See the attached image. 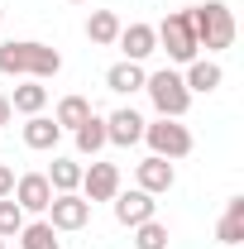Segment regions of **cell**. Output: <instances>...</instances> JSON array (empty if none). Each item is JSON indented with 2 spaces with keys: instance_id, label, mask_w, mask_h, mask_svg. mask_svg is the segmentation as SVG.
Segmentation results:
<instances>
[{
  "instance_id": "cell-5",
  "label": "cell",
  "mask_w": 244,
  "mask_h": 249,
  "mask_svg": "<svg viewBox=\"0 0 244 249\" xmlns=\"http://www.w3.org/2000/svg\"><path fill=\"white\" fill-rule=\"evenodd\" d=\"M153 34H158V48H163L173 62H192L196 53H201V48H196V34H192V19H187V10L168 15Z\"/></svg>"
},
{
  "instance_id": "cell-3",
  "label": "cell",
  "mask_w": 244,
  "mask_h": 249,
  "mask_svg": "<svg viewBox=\"0 0 244 249\" xmlns=\"http://www.w3.org/2000/svg\"><path fill=\"white\" fill-rule=\"evenodd\" d=\"M144 91H149L153 110H158L163 120H182L187 106H192V91H187L182 72H173V67H163V72H149V77H144Z\"/></svg>"
},
{
  "instance_id": "cell-28",
  "label": "cell",
  "mask_w": 244,
  "mask_h": 249,
  "mask_svg": "<svg viewBox=\"0 0 244 249\" xmlns=\"http://www.w3.org/2000/svg\"><path fill=\"white\" fill-rule=\"evenodd\" d=\"M0 249H5V240H0Z\"/></svg>"
},
{
  "instance_id": "cell-27",
  "label": "cell",
  "mask_w": 244,
  "mask_h": 249,
  "mask_svg": "<svg viewBox=\"0 0 244 249\" xmlns=\"http://www.w3.org/2000/svg\"><path fill=\"white\" fill-rule=\"evenodd\" d=\"M0 19H5V10H0Z\"/></svg>"
},
{
  "instance_id": "cell-15",
  "label": "cell",
  "mask_w": 244,
  "mask_h": 249,
  "mask_svg": "<svg viewBox=\"0 0 244 249\" xmlns=\"http://www.w3.org/2000/svg\"><path fill=\"white\" fill-rule=\"evenodd\" d=\"M120 15L115 10H91V19H87V38H91L96 48H110L115 38H120Z\"/></svg>"
},
{
  "instance_id": "cell-19",
  "label": "cell",
  "mask_w": 244,
  "mask_h": 249,
  "mask_svg": "<svg viewBox=\"0 0 244 249\" xmlns=\"http://www.w3.org/2000/svg\"><path fill=\"white\" fill-rule=\"evenodd\" d=\"M43 106H48V87H38V82H19L10 96V110H19V115H38Z\"/></svg>"
},
{
  "instance_id": "cell-29",
  "label": "cell",
  "mask_w": 244,
  "mask_h": 249,
  "mask_svg": "<svg viewBox=\"0 0 244 249\" xmlns=\"http://www.w3.org/2000/svg\"><path fill=\"white\" fill-rule=\"evenodd\" d=\"M72 5H77V0H72Z\"/></svg>"
},
{
  "instance_id": "cell-11",
  "label": "cell",
  "mask_w": 244,
  "mask_h": 249,
  "mask_svg": "<svg viewBox=\"0 0 244 249\" xmlns=\"http://www.w3.org/2000/svg\"><path fill=\"white\" fill-rule=\"evenodd\" d=\"M15 201H19V211L29 216V211H48V201H53V187H48V178L43 173H24L19 182H15V192H10Z\"/></svg>"
},
{
  "instance_id": "cell-24",
  "label": "cell",
  "mask_w": 244,
  "mask_h": 249,
  "mask_svg": "<svg viewBox=\"0 0 244 249\" xmlns=\"http://www.w3.org/2000/svg\"><path fill=\"white\" fill-rule=\"evenodd\" d=\"M24 230V211H19V201L15 196H0V240H15Z\"/></svg>"
},
{
  "instance_id": "cell-14",
  "label": "cell",
  "mask_w": 244,
  "mask_h": 249,
  "mask_svg": "<svg viewBox=\"0 0 244 249\" xmlns=\"http://www.w3.org/2000/svg\"><path fill=\"white\" fill-rule=\"evenodd\" d=\"M144 62H115L110 72H105V87L110 91H120V96H134V91H144Z\"/></svg>"
},
{
  "instance_id": "cell-13",
  "label": "cell",
  "mask_w": 244,
  "mask_h": 249,
  "mask_svg": "<svg viewBox=\"0 0 244 249\" xmlns=\"http://www.w3.org/2000/svg\"><path fill=\"white\" fill-rule=\"evenodd\" d=\"M182 82H187V91L211 96L215 87L225 82V72H220V62H211V58H192V62H187V72H182Z\"/></svg>"
},
{
  "instance_id": "cell-26",
  "label": "cell",
  "mask_w": 244,
  "mask_h": 249,
  "mask_svg": "<svg viewBox=\"0 0 244 249\" xmlns=\"http://www.w3.org/2000/svg\"><path fill=\"white\" fill-rule=\"evenodd\" d=\"M10 115H15L10 110V96H0V124H10Z\"/></svg>"
},
{
  "instance_id": "cell-25",
  "label": "cell",
  "mask_w": 244,
  "mask_h": 249,
  "mask_svg": "<svg viewBox=\"0 0 244 249\" xmlns=\"http://www.w3.org/2000/svg\"><path fill=\"white\" fill-rule=\"evenodd\" d=\"M10 192H15V173L0 163V196H10Z\"/></svg>"
},
{
  "instance_id": "cell-16",
  "label": "cell",
  "mask_w": 244,
  "mask_h": 249,
  "mask_svg": "<svg viewBox=\"0 0 244 249\" xmlns=\"http://www.w3.org/2000/svg\"><path fill=\"white\" fill-rule=\"evenodd\" d=\"M215 235H220V245H244V196L225 201V216L215 225Z\"/></svg>"
},
{
  "instance_id": "cell-2",
  "label": "cell",
  "mask_w": 244,
  "mask_h": 249,
  "mask_svg": "<svg viewBox=\"0 0 244 249\" xmlns=\"http://www.w3.org/2000/svg\"><path fill=\"white\" fill-rule=\"evenodd\" d=\"M187 19H192V34H196V48H206V53H220V48H230V43H235V15H230V5H225V0L192 5V10H187Z\"/></svg>"
},
{
  "instance_id": "cell-18",
  "label": "cell",
  "mask_w": 244,
  "mask_h": 249,
  "mask_svg": "<svg viewBox=\"0 0 244 249\" xmlns=\"http://www.w3.org/2000/svg\"><path fill=\"white\" fill-rule=\"evenodd\" d=\"M62 129L58 120H48V115H29V124H24V144L29 149H58Z\"/></svg>"
},
{
  "instance_id": "cell-7",
  "label": "cell",
  "mask_w": 244,
  "mask_h": 249,
  "mask_svg": "<svg viewBox=\"0 0 244 249\" xmlns=\"http://www.w3.org/2000/svg\"><path fill=\"white\" fill-rule=\"evenodd\" d=\"M144 115L134 110V106H120V110H110L105 115V144H115V149H129V144H139L144 139Z\"/></svg>"
},
{
  "instance_id": "cell-8",
  "label": "cell",
  "mask_w": 244,
  "mask_h": 249,
  "mask_svg": "<svg viewBox=\"0 0 244 249\" xmlns=\"http://www.w3.org/2000/svg\"><path fill=\"white\" fill-rule=\"evenodd\" d=\"M115 192H120V168L91 158V168H82V196L87 201H110Z\"/></svg>"
},
{
  "instance_id": "cell-21",
  "label": "cell",
  "mask_w": 244,
  "mask_h": 249,
  "mask_svg": "<svg viewBox=\"0 0 244 249\" xmlns=\"http://www.w3.org/2000/svg\"><path fill=\"white\" fill-rule=\"evenodd\" d=\"M87 115H96L87 96H62V101H58V110H53V120H58V129H77V124L87 120Z\"/></svg>"
},
{
  "instance_id": "cell-4",
  "label": "cell",
  "mask_w": 244,
  "mask_h": 249,
  "mask_svg": "<svg viewBox=\"0 0 244 249\" xmlns=\"http://www.w3.org/2000/svg\"><path fill=\"white\" fill-rule=\"evenodd\" d=\"M144 139H149V149L158 158H168V163H177V158H187L192 154V129H187L182 120H158L153 124H144Z\"/></svg>"
},
{
  "instance_id": "cell-23",
  "label": "cell",
  "mask_w": 244,
  "mask_h": 249,
  "mask_svg": "<svg viewBox=\"0 0 244 249\" xmlns=\"http://www.w3.org/2000/svg\"><path fill=\"white\" fill-rule=\"evenodd\" d=\"M134 249H168V225L153 216L144 225H134Z\"/></svg>"
},
{
  "instance_id": "cell-6",
  "label": "cell",
  "mask_w": 244,
  "mask_h": 249,
  "mask_svg": "<svg viewBox=\"0 0 244 249\" xmlns=\"http://www.w3.org/2000/svg\"><path fill=\"white\" fill-rule=\"evenodd\" d=\"M87 220H91V201L82 192H53V201H48V225L53 230H82Z\"/></svg>"
},
{
  "instance_id": "cell-12",
  "label": "cell",
  "mask_w": 244,
  "mask_h": 249,
  "mask_svg": "<svg viewBox=\"0 0 244 249\" xmlns=\"http://www.w3.org/2000/svg\"><path fill=\"white\" fill-rule=\"evenodd\" d=\"M115 43H120L124 62H144L153 48H158V34H153V24H124Z\"/></svg>"
},
{
  "instance_id": "cell-10",
  "label": "cell",
  "mask_w": 244,
  "mask_h": 249,
  "mask_svg": "<svg viewBox=\"0 0 244 249\" xmlns=\"http://www.w3.org/2000/svg\"><path fill=\"white\" fill-rule=\"evenodd\" d=\"M134 182H139V192H149V196H163V192H173L177 173H173V163H168V158L149 154L139 168H134Z\"/></svg>"
},
{
  "instance_id": "cell-22",
  "label": "cell",
  "mask_w": 244,
  "mask_h": 249,
  "mask_svg": "<svg viewBox=\"0 0 244 249\" xmlns=\"http://www.w3.org/2000/svg\"><path fill=\"white\" fill-rule=\"evenodd\" d=\"M19 249H62V240L48 220H34V225L19 230Z\"/></svg>"
},
{
  "instance_id": "cell-9",
  "label": "cell",
  "mask_w": 244,
  "mask_h": 249,
  "mask_svg": "<svg viewBox=\"0 0 244 249\" xmlns=\"http://www.w3.org/2000/svg\"><path fill=\"white\" fill-rule=\"evenodd\" d=\"M110 201H115V220H120V225H129V230L158 216V201H153L149 192H139V187H134V192H115Z\"/></svg>"
},
{
  "instance_id": "cell-20",
  "label": "cell",
  "mask_w": 244,
  "mask_h": 249,
  "mask_svg": "<svg viewBox=\"0 0 244 249\" xmlns=\"http://www.w3.org/2000/svg\"><path fill=\"white\" fill-rule=\"evenodd\" d=\"M43 178H48L53 192H77V187H82V163H77V158H53V168H48Z\"/></svg>"
},
{
  "instance_id": "cell-1",
  "label": "cell",
  "mask_w": 244,
  "mask_h": 249,
  "mask_svg": "<svg viewBox=\"0 0 244 249\" xmlns=\"http://www.w3.org/2000/svg\"><path fill=\"white\" fill-rule=\"evenodd\" d=\"M0 72L5 77H24V82H48L62 72V53L34 38H10L0 43Z\"/></svg>"
},
{
  "instance_id": "cell-17",
  "label": "cell",
  "mask_w": 244,
  "mask_h": 249,
  "mask_svg": "<svg viewBox=\"0 0 244 249\" xmlns=\"http://www.w3.org/2000/svg\"><path fill=\"white\" fill-rule=\"evenodd\" d=\"M72 134H77V154L82 158H96L101 149H105V120H101V115H87Z\"/></svg>"
}]
</instances>
